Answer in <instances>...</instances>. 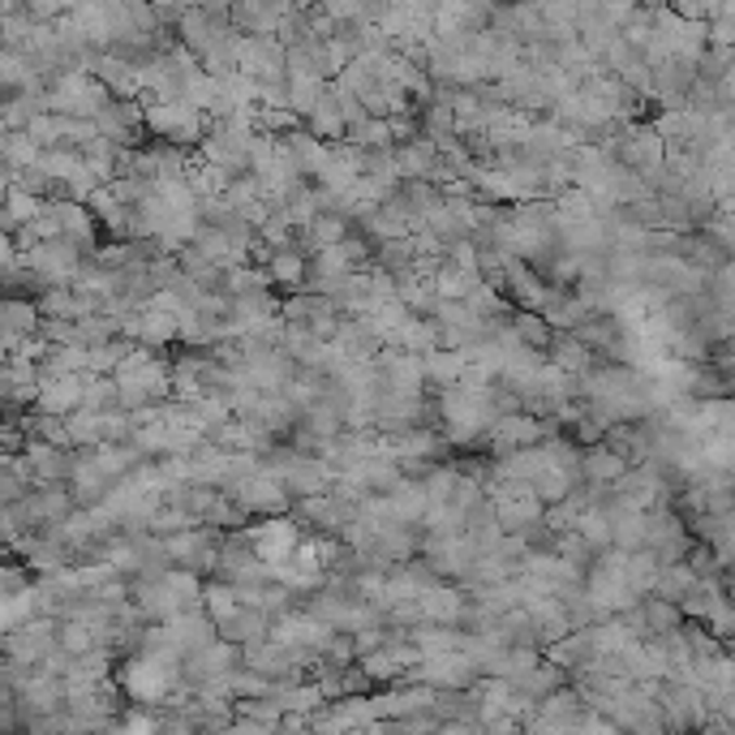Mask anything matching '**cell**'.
Returning <instances> with one entry per match:
<instances>
[{"mask_svg":"<svg viewBox=\"0 0 735 735\" xmlns=\"http://www.w3.org/2000/svg\"><path fill=\"white\" fill-rule=\"evenodd\" d=\"M125 684H129V693H133L138 701H159V697L172 688V662L159 658V654H142V658L129 667Z\"/></svg>","mask_w":735,"mask_h":735,"instance_id":"3957f363","label":"cell"},{"mask_svg":"<svg viewBox=\"0 0 735 735\" xmlns=\"http://www.w3.org/2000/svg\"><path fill=\"white\" fill-rule=\"evenodd\" d=\"M262 275L271 280V288H288V293H301V284H306V254L297 249V245H288V249H275V254H267L262 262Z\"/></svg>","mask_w":735,"mask_h":735,"instance_id":"52a82bcc","label":"cell"},{"mask_svg":"<svg viewBox=\"0 0 735 735\" xmlns=\"http://www.w3.org/2000/svg\"><path fill=\"white\" fill-rule=\"evenodd\" d=\"M577 474H581V487H603L611 490L623 474H628V461L611 452V448H603V443H594V448H581V465H577Z\"/></svg>","mask_w":735,"mask_h":735,"instance_id":"277c9868","label":"cell"},{"mask_svg":"<svg viewBox=\"0 0 735 735\" xmlns=\"http://www.w3.org/2000/svg\"><path fill=\"white\" fill-rule=\"evenodd\" d=\"M478 284H482L478 271H465V267H452V262H439V271L430 275V293L439 301H465Z\"/></svg>","mask_w":735,"mask_h":735,"instance_id":"8fae6325","label":"cell"},{"mask_svg":"<svg viewBox=\"0 0 735 735\" xmlns=\"http://www.w3.org/2000/svg\"><path fill=\"white\" fill-rule=\"evenodd\" d=\"M577 487H581L577 474H568V469H542V474L529 482V494H533L542 507H555V503H564Z\"/></svg>","mask_w":735,"mask_h":735,"instance_id":"7c38bea8","label":"cell"},{"mask_svg":"<svg viewBox=\"0 0 735 735\" xmlns=\"http://www.w3.org/2000/svg\"><path fill=\"white\" fill-rule=\"evenodd\" d=\"M452 487H456V465H430L426 469V478H422V490H426V499L430 503H448L452 499Z\"/></svg>","mask_w":735,"mask_h":735,"instance_id":"4fadbf2b","label":"cell"},{"mask_svg":"<svg viewBox=\"0 0 735 735\" xmlns=\"http://www.w3.org/2000/svg\"><path fill=\"white\" fill-rule=\"evenodd\" d=\"M142 129H151L155 138H164V146H198L207 133V117L194 113L190 104H151L142 108Z\"/></svg>","mask_w":735,"mask_h":735,"instance_id":"6da1fadb","label":"cell"},{"mask_svg":"<svg viewBox=\"0 0 735 735\" xmlns=\"http://www.w3.org/2000/svg\"><path fill=\"white\" fill-rule=\"evenodd\" d=\"M301 525L293 516H267L258 525H249V546H254V559L262 568H288L297 542H301Z\"/></svg>","mask_w":735,"mask_h":735,"instance_id":"7a4b0ae2","label":"cell"},{"mask_svg":"<svg viewBox=\"0 0 735 735\" xmlns=\"http://www.w3.org/2000/svg\"><path fill=\"white\" fill-rule=\"evenodd\" d=\"M301 129H306L314 142H323V146H340V142H345V121H340V108H336V91H332V82L323 87V95H319L314 113L301 121Z\"/></svg>","mask_w":735,"mask_h":735,"instance_id":"8992f818","label":"cell"},{"mask_svg":"<svg viewBox=\"0 0 735 735\" xmlns=\"http://www.w3.org/2000/svg\"><path fill=\"white\" fill-rule=\"evenodd\" d=\"M546 366H555L559 374H568V378H581V374H590V370L598 366V358H594L585 345H577L572 336H555L551 349H546Z\"/></svg>","mask_w":735,"mask_h":735,"instance_id":"30bf717a","label":"cell"},{"mask_svg":"<svg viewBox=\"0 0 735 735\" xmlns=\"http://www.w3.org/2000/svg\"><path fill=\"white\" fill-rule=\"evenodd\" d=\"M507 332L516 336V345L520 349H529V353H538V358H546V349H551V340H555V332L542 323V314H533V310H512L507 314Z\"/></svg>","mask_w":735,"mask_h":735,"instance_id":"9c48e42d","label":"cell"},{"mask_svg":"<svg viewBox=\"0 0 735 735\" xmlns=\"http://www.w3.org/2000/svg\"><path fill=\"white\" fill-rule=\"evenodd\" d=\"M413 607H417V615H422L426 623H435V628H456V623L465 619V598H461V590H456V585H443V581L430 585Z\"/></svg>","mask_w":735,"mask_h":735,"instance_id":"5b68a950","label":"cell"},{"mask_svg":"<svg viewBox=\"0 0 735 735\" xmlns=\"http://www.w3.org/2000/svg\"><path fill=\"white\" fill-rule=\"evenodd\" d=\"M391 155H396V177H400V185H404V181H426L430 164L439 159L435 142H426L422 133H417L413 142H400V146H391Z\"/></svg>","mask_w":735,"mask_h":735,"instance_id":"ba28073f","label":"cell"}]
</instances>
